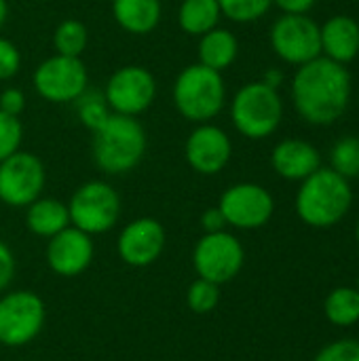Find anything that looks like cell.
I'll return each instance as SVG.
<instances>
[{"label": "cell", "instance_id": "6da1fadb", "mask_svg": "<svg viewBox=\"0 0 359 361\" xmlns=\"http://www.w3.org/2000/svg\"><path fill=\"white\" fill-rule=\"evenodd\" d=\"M290 95L296 112L309 125L326 127L336 123L351 102V74L345 66L315 57L313 61L298 66Z\"/></svg>", "mask_w": 359, "mask_h": 361}, {"label": "cell", "instance_id": "7a4b0ae2", "mask_svg": "<svg viewBox=\"0 0 359 361\" xmlns=\"http://www.w3.org/2000/svg\"><path fill=\"white\" fill-rule=\"evenodd\" d=\"M146 148V129L135 116L112 112L106 123L93 131V163L106 176L133 171L142 163Z\"/></svg>", "mask_w": 359, "mask_h": 361}, {"label": "cell", "instance_id": "3957f363", "mask_svg": "<svg viewBox=\"0 0 359 361\" xmlns=\"http://www.w3.org/2000/svg\"><path fill=\"white\" fill-rule=\"evenodd\" d=\"M353 205V188L332 167H320L296 192V214L311 228L336 226Z\"/></svg>", "mask_w": 359, "mask_h": 361}, {"label": "cell", "instance_id": "277c9868", "mask_svg": "<svg viewBox=\"0 0 359 361\" xmlns=\"http://www.w3.org/2000/svg\"><path fill=\"white\" fill-rule=\"evenodd\" d=\"M171 97L178 114L188 123H212L226 106V82L222 72L197 61L176 76Z\"/></svg>", "mask_w": 359, "mask_h": 361}, {"label": "cell", "instance_id": "5b68a950", "mask_svg": "<svg viewBox=\"0 0 359 361\" xmlns=\"http://www.w3.org/2000/svg\"><path fill=\"white\" fill-rule=\"evenodd\" d=\"M231 121L248 140L271 137L284 121L279 89H273L262 80L245 82L231 99Z\"/></svg>", "mask_w": 359, "mask_h": 361}, {"label": "cell", "instance_id": "8992f818", "mask_svg": "<svg viewBox=\"0 0 359 361\" xmlns=\"http://www.w3.org/2000/svg\"><path fill=\"white\" fill-rule=\"evenodd\" d=\"M68 212L72 226L95 237L110 233L118 224L123 201L118 190L106 180H89L72 192Z\"/></svg>", "mask_w": 359, "mask_h": 361}, {"label": "cell", "instance_id": "52a82bcc", "mask_svg": "<svg viewBox=\"0 0 359 361\" xmlns=\"http://www.w3.org/2000/svg\"><path fill=\"white\" fill-rule=\"evenodd\" d=\"M44 300L32 290L0 294V345L19 349L30 345L44 328Z\"/></svg>", "mask_w": 359, "mask_h": 361}, {"label": "cell", "instance_id": "ba28073f", "mask_svg": "<svg viewBox=\"0 0 359 361\" xmlns=\"http://www.w3.org/2000/svg\"><path fill=\"white\" fill-rule=\"evenodd\" d=\"M245 264V250L241 241L229 233H203L193 250V267L199 279L224 286L231 283Z\"/></svg>", "mask_w": 359, "mask_h": 361}, {"label": "cell", "instance_id": "9c48e42d", "mask_svg": "<svg viewBox=\"0 0 359 361\" xmlns=\"http://www.w3.org/2000/svg\"><path fill=\"white\" fill-rule=\"evenodd\" d=\"M32 85L42 99L53 104H70L89 89V72L80 57L55 53L36 66Z\"/></svg>", "mask_w": 359, "mask_h": 361}, {"label": "cell", "instance_id": "30bf717a", "mask_svg": "<svg viewBox=\"0 0 359 361\" xmlns=\"http://www.w3.org/2000/svg\"><path fill=\"white\" fill-rule=\"evenodd\" d=\"M102 93L110 112L138 118L157 99V78L148 68L129 63L110 74Z\"/></svg>", "mask_w": 359, "mask_h": 361}, {"label": "cell", "instance_id": "8fae6325", "mask_svg": "<svg viewBox=\"0 0 359 361\" xmlns=\"http://www.w3.org/2000/svg\"><path fill=\"white\" fill-rule=\"evenodd\" d=\"M269 40L275 55L296 68L322 55L320 23H315V19H311L309 15L284 13L273 21Z\"/></svg>", "mask_w": 359, "mask_h": 361}, {"label": "cell", "instance_id": "7c38bea8", "mask_svg": "<svg viewBox=\"0 0 359 361\" xmlns=\"http://www.w3.org/2000/svg\"><path fill=\"white\" fill-rule=\"evenodd\" d=\"M226 226L239 231H256L269 224L275 214L273 195L256 182H239L229 186L218 201Z\"/></svg>", "mask_w": 359, "mask_h": 361}, {"label": "cell", "instance_id": "4fadbf2b", "mask_svg": "<svg viewBox=\"0 0 359 361\" xmlns=\"http://www.w3.org/2000/svg\"><path fill=\"white\" fill-rule=\"evenodd\" d=\"M47 184V169L42 161L17 150L0 163V201L8 207H28L42 197Z\"/></svg>", "mask_w": 359, "mask_h": 361}, {"label": "cell", "instance_id": "5bb4252c", "mask_svg": "<svg viewBox=\"0 0 359 361\" xmlns=\"http://www.w3.org/2000/svg\"><path fill=\"white\" fill-rule=\"evenodd\" d=\"M184 157L193 171L201 176H216L233 157L231 135L214 123H201L188 133Z\"/></svg>", "mask_w": 359, "mask_h": 361}, {"label": "cell", "instance_id": "9a60e30c", "mask_svg": "<svg viewBox=\"0 0 359 361\" xmlns=\"http://www.w3.org/2000/svg\"><path fill=\"white\" fill-rule=\"evenodd\" d=\"M165 228L154 218H138L125 224L116 239V252L127 267L146 269L154 264L165 250Z\"/></svg>", "mask_w": 359, "mask_h": 361}, {"label": "cell", "instance_id": "2e32d148", "mask_svg": "<svg viewBox=\"0 0 359 361\" xmlns=\"http://www.w3.org/2000/svg\"><path fill=\"white\" fill-rule=\"evenodd\" d=\"M44 260L47 267L59 277H76L85 273L95 256L93 237L76 226H68L55 237L47 239Z\"/></svg>", "mask_w": 359, "mask_h": 361}, {"label": "cell", "instance_id": "e0dca14e", "mask_svg": "<svg viewBox=\"0 0 359 361\" xmlns=\"http://www.w3.org/2000/svg\"><path fill=\"white\" fill-rule=\"evenodd\" d=\"M273 171L288 182H303L322 167L320 150L307 140H281L271 152Z\"/></svg>", "mask_w": 359, "mask_h": 361}, {"label": "cell", "instance_id": "ac0fdd59", "mask_svg": "<svg viewBox=\"0 0 359 361\" xmlns=\"http://www.w3.org/2000/svg\"><path fill=\"white\" fill-rule=\"evenodd\" d=\"M320 40L322 57L347 66L359 55V23L349 15H334L320 25Z\"/></svg>", "mask_w": 359, "mask_h": 361}, {"label": "cell", "instance_id": "d6986e66", "mask_svg": "<svg viewBox=\"0 0 359 361\" xmlns=\"http://www.w3.org/2000/svg\"><path fill=\"white\" fill-rule=\"evenodd\" d=\"M112 17L127 34L146 36L159 27L163 4L161 0H112Z\"/></svg>", "mask_w": 359, "mask_h": 361}, {"label": "cell", "instance_id": "ffe728a7", "mask_svg": "<svg viewBox=\"0 0 359 361\" xmlns=\"http://www.w3.org/2000/svg\"><path fill=\"white\" fill-rule=\"evenodd\" d=\"M25 226L32 235L51 239L70 226L68 203L53 197H38L25 207Z\"/></svg>", "mask_w": 359, "mask_h": 361}, {"label": "cell", "instance_id": "44dd1931", "mask_svg": "<svg viewBox=\"0 0 359 361\" xmlns=\"http://www.w3.org/2000/svg\"><path fill=\"white\" fill-rule=\"evenodd\" d=\"M237 55H239V40L231 30L218 25L205 32L203 36H199V44H197L199 63L216 72H224L235 63Z\"/></svg>", "mask_w": 359, "mask_h": 361}, {"label": "cell", "instance_id": "7402d4cb", "mask_svg": "<svg viewBox=\"0 0 359 361\" xmlns=\"http://www.w3.org/2000/svg\"><path fill=\"white\" fill-rule=\"evenodd\" d=\"M222 11L218 0H182L178 6V25L188 36H203L218 27Z\"/></svg>", "mask_w": 359, "mask_h": 361}, {"label": "cell", "instance_id": "603a6c76", "mask_svg": "<svg viewBox=\"0 0 359 361\" xmlns=\"http://www.w3.org/2000/svg\"><path fill=\"white\" fill-rule=\"evenodd\" d=\"M324 315L332 326L351 328L359 322L358 288H336L326 296Z\"/></svg>", "mask_w": 359, "mask_h": 361}, {"label": "cell", "instance_id": "cb8c5ba5", "mask_svg": "<svg viewBox=\"0 0 359 361\" xmlns=\"http://www.w3.org/2000/svg\"><path fill=\"white\" fill-rule=\"evenodd\" d=\"M87 44H89V30L78 19H66L53 32V47L57 55L80 57Z\"/></svg>", "mask_w": 359, "mask_h": 361}, {"label": "cell", "instance_id": "d4e9b609", "mask_svg": "<svg viewBox=\"0 0 359 361\" xmlns=\"http://www.w3.org/2000/svg\"><path fill=\"white\" fill-rule=\"evenodd\" d=\"M330 167L347 180L359 178V137H341L330 150Z\"/></svg>", "mask_w": 359, "mask_h": 361}, {"label": "cell", "instance_id": "484cf974", "mask_svg": "<svg viewBox=\"0 0 359 361\" xmlns=\"http://www.w3.org/2000/svg\"><path fill=\"white\" fill-rule=\"evenodd\" d=\"M74 104H76L78 121L85 127H89L91 131L99 129L106 123V118L112 114L110 108H108V104H106V99H104V93L93 91V89H87Z\"/></svg>", "mask_w": 359, "mask_h": 361}, {"label": "cell", "instance_id": "4316f807", "mask_svg": "<svg viewBox=\"0 0 359 361\" xmlns=\"http://www.w3.org/2000/svg\"><path fill=\"white\" fill-rule=\"evenodd\" d=\"M218 4L222 17L235 23H254L271 11L273 0H218Z\"/></svg>", "mask_w": 359, "mask_h": 361}, {"label": "cell", "instance_id": "83f0119b", "mask_svg": "<svg viewBox=\"0 0 359 361\" xmlns=\"http://www.w3.org/2000/svg\"><path fill=\"white\" fill-rule=\"evenodd\" d=\"M220 302V286L207 279H195L186 290V305L197 315L212 313Z\"/></svg>", "mask_w": 359, "mask_h": 361}, {"label": "cell", "instance_id": "f1b7e54d", "mask_svg": "<svg viewBox=\"0 0 359 361\" xmlns=\"http://www.w3.org/2000/svg\"><path fill=\"white\" fill-rule=\"evenodd\" d=\"M23 142V125L19 116H11L0 110V163L21 150Z\"/></svg>", "mask_w": 359, "mask_h": 361}, {"label": "cell", "instance_id": "f546056e", "mask_svg": "<svg viewBox=\"0 0 359 361\" xmlns=\"http://www.w3.org/2000/svg\"><path fill=\"white\" fill-rule=\"evenodd\" d=\"M313 361H359L358 338H341L320 349Z\"/></svg>", "mask_w": 359, "mask_h": 361}, {"label": "cell", "instance_id": "4dcf8cb0", "mask_svg": "<svg viewBox=\"0 0 359 361\" xmlns=\"http://www.w3.org/2000/svg\"><path fill=\"white\" fill-rule=\"evenodd\" d=\"M21 68V53L17 44L0 36V80H11Z\"/></svg>", "mask_w": 359, "mask_h": 361}, {"label": "cell", "instance_id": "1f68e13d", "mask_svg": "<svg viewBox=\"0 0 359 361\" xmlns=\"http://www.w3.org/2000/svg\"><path fill=\"white\" fill-rule=\"evenodd\" d=\"M15 273H17L15 254L8 247V243L0 239V294L8 290V286L15 279Z\"/></svg>", "mask_w": 359, "mask_h": 361}, {"label": "cell", "instance_id": "d6a6232c", "mask_svg": "<svg viewBox=\"0 0 359 361\" xmlns=\"http://www.w3.org/2000/svg\"><path fill=\"white\" fill-rule=\"evenodd\" d=\"M0 110L11 116H21L25 110V93L17 87H6L0 93Z\"/></svg>", "mask_w": 359, "mask_h": 361}, {"label": "cell", "instance_id": "836d02e7", "mask_svg": "<svg viewBox=\"0 0 359 361\" xmlns=\"http://www.w3.org/2000/svg\"><path fill=\"white\" fill-rule=\"evenodd\" d=\"M203 233H218V231H226V220L222 216V212L216 207H209L201 214V220H199Z\"/></svg>", "mask_w": 359, "mask_h": 361}, {"label": "cell", "instance_id": "e575fe53", "mask_svg": "<svg viewBox=\"0 0 359 361\" xmlns=\"http://www.w3.org/2000/svg\"><path fill=\"white\" fill-rule=\"evenodd\" d=\"M273 4L277 8H281V13H290V15H309V11L317 4V0H273Z\"/></svg>", "mask_w": 359, "mask_h": 361}, {"label": "cell", "instance_id": "d590c367", "mask_svg": "<svg viewBox=\"0 0 359 361\" xmlns=\"http://www.w3.org/2000/svg\"><path fill=\"white\" fill-rule=\"evenodd\" d=\"M262 82L269 85V87H273V89H279L281 82H284V72L277 70V68H269L264 72V76H262Z\"/></svg>", "mask_w": 359, "mask_h": 361}, {"label": "cell", "instance_id": "8d00e7d4", "mask_svg": "<svg viewBox=\"0 0 359 361\" xmlns=\"http://www.w3.org/2000/svg\"><path fill=\"white\" fill-rule=\"evenodd\" d=\"M6 17H8V2L6 0H0V30L6 23Z\"/></svg>", "mask_w": 359, "mask_h": 361}, {"label": "cell", "instance_id": "74e56055", "mask_svg": "<svg viewBox=\"0 0 359 361\" xmlns=\"http://www.w3.org/2000/svg\"><path fill=\"white\" fill-rule=\"evenodd\" d=\"M355 239H358V245H359V218H358V224H355Z\"/></svg>", "mask_w": 359, "mask_h": 361}, {"label": "cell", "instance_id": "f35d334b", "mask_svg": "<svg viewBox=\"0 0 359 361\" xmlns=\"http://www.w3.org/2000/svg\"><path fill=\"white\" fill-rule=\"evenodd\" d=\"M358 292H359V283H358Z\"/></svg>", "mask_w": 359, "mask_h": 361}]
</instances>
